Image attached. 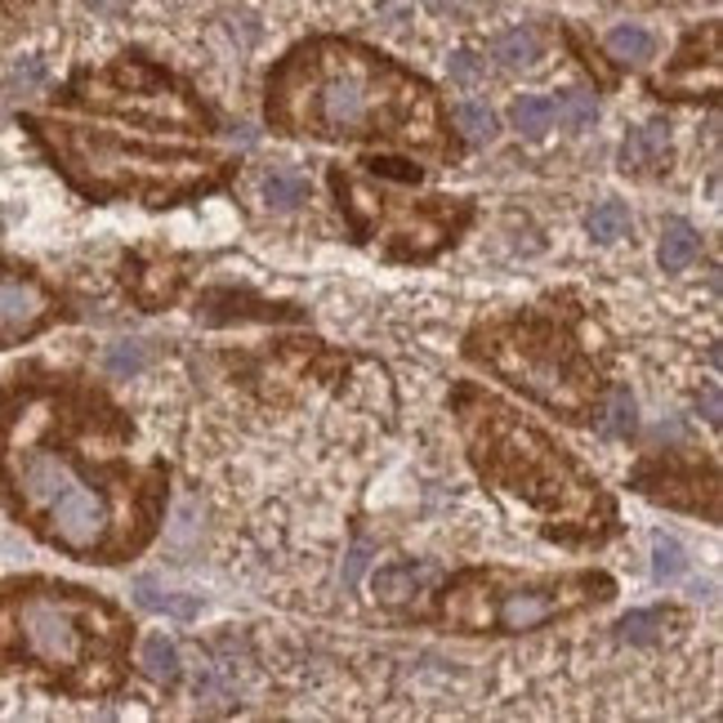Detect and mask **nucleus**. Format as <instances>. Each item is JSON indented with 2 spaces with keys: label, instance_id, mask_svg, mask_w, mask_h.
<instances>
[{
  "label": "nucleus",
  "instance_id": "9",
  "mask_svg": "<svg viewBox=\"0 0 723 723\" xmlns=\"http://www.w3.org/2000/svg\"><path fill=\"white\" fill-rule=\"evenodd\" d=\"M661 161H665V125H643L625 138V148H620L625 170H656Z\"/></svg>",
  "mask_w": 723,
  "mask_h": 723
},
{
  "label": "nucleus",
  "instance_id": "16",
  "mask_svg": "<svg viewBox=\"0 0 723 723\" xmlns=\"http://www.w3.org/2000/svg\"><path fill=\"white\" fill-rule=\"evenodd\" d=\"M143 670H148L157 684H174L179 679V652H174V643L161 639V635L143 639Z\"/></svg>",
  "mask_w": 723,
  "mask_h": 723
},
{
  "label": "nucleus",
  "instance_id": "3",
  "mask_svg": "<svg viewBox=\"0 0 723 723\" xmlns=\"http://www.w3.org/2000/svg\"><path fill=\"white\" fill-rule=\"evenodd\" d=\"M55 157H63L68 174L94 197H138L148 206H174L228 179V161L215 153L148 148V143H125L117 134L72 125H59Z\"/></svg>",
  "mask_w": 723,
  "mask_h": 723
},
{
  "label": "nucleus",
  "instance_id": "13",
  "mask_svg": "<svg viewBox=\"0 0 723 723\" xmlns=\"http://www.w3.org/2000/svg\"><path fill=\"white\" fill-rule=\"evenodd\" d=\"M492 55H496V59H501L505 68H527V63H537V55H541V40H537V32H527V27H514V32L496 36Z\"/></svg>",
  "mask_w": 723,
  "mask_h": 723
},
{
  "label": "nucleus",
  "instance_id": "7",
  "mask_svg": "<svg viewBox=\"0 0 723 723\" xmlns=\"http://www.w3.org/2000/svg\"><path fill=\"white\" fill-rule=\"evenodd\" d=\"M94 108L143 121V125H174V130H210V117L202 104H192V94L179 89L166 72L157 68H138V63H121L112 76L99 81V94L89 99Z\"/></svg>",
  "mask_w": 723,
  "mask_h": 723
},
{
  "label": "nucleus",
  "instance_id": "4",
  "mask_svg": "<svg viewBox=\"0 0 723 723\" xmlns=\"http://www.w3.org/2000/svg\"><path fill=\"white\" fill-rule=\"evenodd\" d=\"M469 353L487 362V371L509 379L527 398H537L550 411H563L567 420H590L599 407L594 362L550 317H509L482 326L469 340Z\"/></svg>",
  "mask_w": 723,
  "mask_h": 723
},
{
  "label": "nucleus",
  "instance_id": "17",
  "mask_svg": "<svg viewBox=\"0 0 723 723\" xmlns=\"http://www.w3.org/2000/svg\"><path fill=\"white\" fill-rule=\"evenodd\" d=\"M674 620V612H661V607H652V612H630L620 620V639L625 643H652V639H661V630Z\"/></svg>",
  "mask_w": 723,
  "mask_h": 723
},
{
  "label": "nucleus",
  "instance_id": "27",
  "mask_svg": "<svg viewBox=\"0 0 723 723\" xmlns=\"http://www.w3.org/2000/svg\"><path fill=\"white\" fill-rule=\"evenodd\" d=\"M40 76H45L40 63H23V68H19V81H40Z\"/></svg>",
  "mask_w": 723,
  "mask_h": 723
},
{
  "label": "nucleus",
  "instance_id": "23",
  "mask_svg": "<svg viewBox=\"0 0 723 723\" xmlns=\"http://www.w3.org/2000/svg\"><path fill=\"white\" fill-rule=\"evenodd\" d=\"M134 599H138V607H148V612H174V616H192V607H197L192 599H170V594L161 599V590L153 581H138Z\"/></svg>",
  "mask_w": 723,
  "mask_h": 723
},
{
  "label": "nucleus",
  "instance_id": "22",
  "mask_svg": "<svg viewBox=\"0 0 723 723\" xmlns=\"http://www.w3.org/2000/svg\"><path fill=\"white\" fill-rule=\"evenodd\" d=\"M456 125H460L465 138H473V143H482V138L496 134V117H492V108H482V104H460V108H456Z\"/></svg>",
  "mask_w": 723,
  "mask_h": 723
},
{
  "label": "nucleus",
  "instance_id": "11",
  "mask_svg": "<svg viewBox=\"0 0 723 723\" xmlns=\"http://www.w3.org/2000/svg\"><path fill=\"white\" fill-rule=\"evenodd\" d=\"M433 571H424V567H384L379 576H375V594L384 599V603H407L424 581H429Z\"/></svg>",
  "mask_w": 723,
  "mask_h": 723
},
{
  "label": "nucleus",
  "instance_id": "26",
  "mask_svg": "<svg viewBox=\"0 0 723 723\" xmlns=\"http://www.w3.org/2000/svg\"><path fill=\"white\" fill-rule=\"evenodd\" d=\"M362 567H366V545H358V550L349 554V563H345V581H349V586H358Z\"/></svg>",
  "mask_w": 723,
  "mask_h": 723
},
{
  "label": "nucleus",
  "instance_id": "15",
  "mask_svg": "<svg viewBox=\"0 0 723 723\" xmlns=\"http://www.w3.org/2000/svg\"><path fill=\"white\" fill-rule=\"evenodd\" d=\"M607 50L620 59V63H648L656 55V40L643 32V27H616L607 36Z\"/></svg>",
  "mask_w": 723,
  "mask_h": 723
},
{
  "label": "nucleus",
  "instance_id": "10",
  "mask_svg": "<svg viewBox=\"0 0 723 723\" xmlns=\"http://www.w3.org/2000/svg\"><path fill=\"white\" fill-rule=\"evenodd\" d=\"M697 251H701V237H697V228H692V224H684V219H670V224H665V232H661V268L679 273V268H688V264L697 260Z\"/></svg>",
  "mask_w": 723,
  "mask_h": 723
},
{
  "label": "nucleus",
  "instance_id": "19",
  "mask_svg": "<svg viewBox=\"0 0 723 723\" xmlns=\"http://www.w3.org/2000/svg\"><path fill=\"white\" fill-rule=\"evenodd\" d=\"M554 112H563L571 130H590V125L599 121V108H594V94H586V89H567V94H558V104H554Z\"/></svg>",
  "mask_w": 723,
  "mask_h": 723
},
{
  "label": "nucleus",
  "instance_id": "5",
  "mask_svg": "<svg viewBox=\"0 0 723 723\" xmlns=\"http://www.w3.org/2000/svg\"><path fill=\"white\" fill-rule=\"evenodd\" d=\"M14 639L27 661L76 674L85 670L89 688H112L121 679L125 620L89 599L85 590H36L14 603Z\"/></svg>",
  "mask_w": 723,
  "mask_h": 723
},
{
  "label": "nucleus",
  "instance_id": "14",
  "mask_svg": "<svg viewBox=\"0 0 723 723\" xmlns=\"http://www.w3.org/2000/svg\"><path fill=\"white\" fill-rule=\"evenodd\" d=\"M509 121H514L518 134L537 138V134L550 130V121H554V104H550V99H537V94H522V99H514V108H509Z\"/></svg>",
  "mask_w": 723,
  "mask_h": 723
},
{
  "label": "nucleus",
  "instance_id": "1",
  "mask_svg": "<svg viewBox=\"0 0 723 723\" xmlns=\"http://www.w3.org/2000/svg\"><path fill=\"white\" fill-rule=\"evenodd\" d=\"M268 121L326 143L394 138L443 153V112L424 81L362 45L322 40L291 55L268 85Z\"/></svg>",
  "mask_w": 723,
  "mask_h": 723
},
{
  "label": "nucleus",
  "instance_id": "12",
  "mask_svg": "<svg viewBox=\"0 0 723 723\" xmlns=\"http://www.w3.org/2000/svg\"><path fill=\"white\" fill-rule=\"evenodd\" d=\"M264 202L273 210H296L300 202H309V179L296 170H273L264 179Z\"/></svg>",
  "mask_w": 723,
  "mask_h": 723
},
{
  "label": "nucleus",
  "instance_id": "8",
  "mask_svg": "<svg viewBox=\"0 0 723 723\" xmlns=\"http://www.w3.org/2000/svg\"><path fill=\"white\" fill-rule=\"evenodd\" d=\"M55 313L50 296L27 277H0V340H23Z\"/></svg>",
  "mask_w": 723,
  "mask_h": 723
},
{
  "label": "nucleus",
  "instance_id": "24",
  "mask_svg": "<svg viewBox=\"0 0 723 723\" xmlns=\"http://www.w3.org/2000/svg\"><path fill=\"white\" fill-rule=\"evenodd\" d=\"M143 366V349L138 345H117L112 353H108V371L112 375H134Z\"/></svg>",
  "mask_w": 723,
  "mask_h": 723
},
{
  "label": "nucleus",
  "instance_id": "6",
  "mask_svg": "<svg viewBox=\"0 0 723 723\" xmlns=\"http://www.w3.org/2000/svg\"><path fill=\"white\" fill-rule=\"evenodd\" d=\"M607 576H509V571H465L443 590L438 616L460 635H522L537 625L607 603Z\"/></svg>",
  "mask_w": 723,
  "mask_h": 723
},
{
  "label": "nucleus",
  "instance_id": "2",
  "mask_svg": "<svg viewBox=\"0 0 723 723\" xmlns=\"http://www.w3.org/2000/svg\"><path fill=\"white\" fill-rule=\"evenodd\" d=\"M456 402H460L465 438L482 478L501 482L505 492L537 505L554 522V537L563 541H603L612 532V518H616L612 501L541 429L522 424L505 402L487 394L465 389Z\"/></svg>",
  "mask_w": 723,
  "mask_h": 723
},
{
  "label": "nucleus",
  "instance_id": "18",
  "mask_svg": "<svg viewBox=\"0 0 723 723\" xmlns=\"http://www.w3.org/2000/svg\"><path fill=\"white\" fill-rule=\"evenodd\" d=\"M684 567H688V558H684L679 541H674V537H656L652 541V576H656V581H679Z\"/></svg>",
  "mask_w": 723,
  "mask_h": 723
},
{
  "label": "nucleus",
  "instance_id": "20",
  "mask_svg": "<svg viewBox=\"0 0 723 723\" xmlns=\"http://www.w3.org/2000/svg\"><path fill=\"white\" fill-rule=\"evenodd\" d=\"M590 232H594L599 241H616V237H625V232H630V210H625L620 202H603V206L590 215Z\"/></svg>",
  "mask_w": 723,
  "mask_h": 723
},
{
  "label": "nucleus",
  "instance_id": "25",
  "mask_svg": "<svg viewBox=\"0 0 723 723\" xmlns=\"http://www.w3.org/2000/svg\"><path fill=\"white\" fill-rule=\"evenodd\" d=\"M478 72H482V63H478L473 55H456V59H451V81L473 85V81H478Z\"/></svg>",
  "mask_w": 723,
  "mask_h": 723
},
{
  "label": "nucleus",
  "instance_id": "21",
  "mask_svg": "<svg viewBox=\"0 0 723 723\" xmlns=\"http://www.w3.org/2000/svg\"><path fill=\"white\" fill-rule=\"evenodd\" d=\"M630 429H635V398H630V389H612V402H607V415H603V433L625 438Z\"/></svg>",
  "mask_w": 723,
  "mask_h": 723
}]
</instances>
